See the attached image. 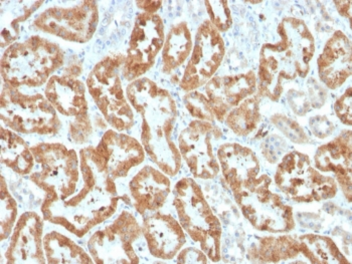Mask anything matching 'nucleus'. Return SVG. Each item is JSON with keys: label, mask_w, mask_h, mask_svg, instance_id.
Wrapping results in <instances>:
<instances>
[{"label": "nucleus", "mask_w": 352, "mask_h": 264, "mask_svg": "<svg viewBox=\"0 0 352 264\" xmlns=\"http://www.w3.org/2000/svg\"><path fill=\"white\" fill-rule=\"evenodd\" d=\"M126 96L142 117L141 141L145 152L164 174L175 176L182 157L171 140L177 116L175 99L147 77L132 82L126 88Z\"/></svg>", "instance_id": "nucleus-1"}, {"label": "nucleus", "mask_w": 352, "mask_h": 264, "mask_svg": "<svg viewBox=\"0 0 352 264\" xmlns=\"http://www.w3.org/2000/svg\"><path fill=\"white\" fill-rule=\"evenodd\" d=\"M80 168L81 190L67 200L43 205L41 213L47 221L60 225L82 238L117 211L121 197L114 179L100 172L84 149L80 153Z\"/></svg>", "instance_id": "nucleus-2"}, {"label": "nucleus", "mask_w": 352, "mask_h": 264, "mask_svg": "<svg viewBox=\"0 0 352 264\" xmlns=\"http://www.w3.org/2000/svg\"><path fill=\"white\" fill-rule=\"evenodd\" d=\"M278 34L279 42L262 47L257 75L258 95L273 101L281 97L285 84L308 75L315 51L314 38L301 19H284Z\"/></svg>", "instance_id": "nucleus-3"}, {"label": "nucleus", "mask_w": 352, "mask_h": 264, "mask_svg": "<svg viewBox=\"0 0 352 264\" xmlns=\"http://www.w3.org/2000/svg\"><path fill=\"white\" fill-rule=\"evenodd\" d=\"M64 64V53L56 43L34 36L10 45L2 56V80L12 88H34L47 83Z\"/></svg>", "instance_id": "nucleus-4"}, {"label": "nucleus", "mask_w": 352, "mask_h": 264, "mask_svg": "<svg viewBox=\"0 0 352 264\" xmlns=\"http://www.w3.org/2000/svg\"><path fill=\"white\" fill-rule=\"evenodd\" d=\"M178 221L212 263L221 261V225L204 198L199 184L190 178L178 181L175 190Z\"/></svg>", "instance_id": "nucleus-5"}, {"label": "nucleus", "mask_w": 352, "mask_h": 264, "mask_svg": "<svg viewBox=\"0 0 352 264\" xmlns=\"http://www.w3.org/2000/svg\"><path fill=\"white\" fill-rule=\"evenodd\" d=\"M41 172L30 180L45 192L43 205L67 200L77 192L81 168L77 153L60 143H41L30 148Z\"/></svg>", "instance_id": "nucleus-6"}, {"label": "nucleus", "mask_w": 352, "mask_h": 264, "mask_svg": "<svg viewBox=\"0 0 352 264\" xmlns=\"http://www.w3.org/2000/svg\"><path fill=\"white\" fill-rule=\"evenodd\" d=\"M126 56L113 53L96 64L87 79L89 93L109 125L117 132L128 131L135 123V116L120 79Z\"/></svg>", "instance_id": "nucleus-7"}, {"label": "nucleus", "mask_w": 352, "mask_h": 264, "mask_svg": "<svg viewBox=\"0 0 352 264\" xmlns=\"http://www.w3.org/2000/svg\"><path fill=\"white\" fill-rule=\"evenodd\" d=\"M274 180L282 193L298 203L327 200L338 191V182L317 170L307 155L297 151L287 154L282 159Z\"/></svg>", "instance_id": "nucleus-8"}, {"label": "nucleus", "mask_w": 352, "mask_h": 264, "mask_svg": "<svg viewBox=\"0 0 352 264\" xmlns=\"http://www.w3.org/2000/svg\"><path fill=\"white\" fill-rule=\"evenodd\" d=\"M1 121L17 133L53 135L60 122L54 106L41 94L28 95L8 84L2 86Z\"/></svg>", "instance_id": "nucleus-9"}, {"label": "nucleus", "mask_w": 352, "mask_h": 264, "mask_svg": "<svg viewBox=\"0 0 352 264\" xmlns=\"http://www.w3.org/2000/svg\"><path fill=\"white\" fill-rule=\"evenodd\" d=\"M272 180L261 175L247 190L234 196L243 215L258 231L286 233L295 228L292 207L271 191Z\"/></svg>", "instance_id": "nucleus-10"}, {"label": "nucleus", "mask_w": 352, "mask_h": 264, "mask_svg": "<svg viewBox=\"0 0 352 264\" xmlns=\"http://www.w3.org/2000/svg\"><path fill=\"white\" fill-rule=\"evenodd\" d=\"M142 228L129 212H123L114 222L98 230L88 241L95 263H139L133 243L142 235Z\"/></svg>", "instance_id": "nucleus-11"}, {"label": "nucleus", "mask_w": 352, "mask_h": 264, "mask_svg": "<svg viewBox=\"0 0 352 264\" xmlns=\"http://www.w3.org/2000/svg\"><path fill=\"white\" fill-rule=\"evenodd\" d=\"M164 43V27L160 15L149 12L139 14L121 71L123 77L129 82L140 79L154 66Z\"/></svg>", "instance_id": "nucleus-12"}, {"label": "nucleus", "mask_w": 352, "mask_h": 264, "mask_svg": "<svg viewBox=\"0 0 352 264\" xmlns=\"http://www.w3.org/2000/svg\"><path fill=\"white\" fill-rule=\"evenodd\" d=\"M219 138L221 131L208 121H193L180 133L178 150L195 178L208 180L219 174L221 166L214 145Z\"/></svg>", "instance_id": "nucleus-13"}, {"label": "nucleus", "mask_w": 352, "mask_h": 264, "mask_svg": "<svg viewBox=\"0 0 352 264\" xmlns=\"http://www.w3.org/2000/svg\"><path fill=\"white\" fill-rule=\"evenodd\" d=\"M225 55V42L219 30L210 21H204L197 30L180 88L190 93L208 84L221 67Z\"/></svg>", "instance_id": "nucleus-14"}, {"label": "nucleus", "mask_w": 352, "mask_h": 264, "mask_svg": "<svg viewBox=\"0 0 352 264\" xmlns=\"http://www.w3.org/2000/svg\"><path fill=\"white\" fill-rule=\"evenodd\" d=\"M96 168L113 179L126 177L145 159L142 144L120 132H106L95 148L84 149Z\"/></svg>", "instance_id": "nucleus-15"}, {"label": "nucleus", "mask_w": 352, "mask_h": 264, "mask_svg": "<svg viewBox=\"0 0 352 264\" xmlns=\"http://www.w3.org/2000/svg\"><path fill=\"white\" fill-rule=\"evenodd\" d=\"M97 23L95 2L88 1L69 8H51L34 21V25L43 32L69 42L82 43L92 38Z\"/></svg>", "instance_id": "nucleus-16"}, {"label": "nucleus", "mask_w": 352, "mask_h": 264, "mask_svg": "<svg viewBox=\"0 0 352 264\" xmlns=\"http://www.w3.org/2000/svg\"><path fill=\"white\" fill-rule=\"evenodd\" d=\"M257 92V75L253 71L236 75L214 77L206 86V99L214 119L225 122L226 117L243 101Z\"/></svg>", "instance_id": "nucleus-17"}, {"label": "nucleus", "mask_w": 352, "mask_h": 264, "mask_svg": "<svg viewBox=\"0 0 352 264\" xmlns=\"http://www.w3.org/2000/svg\"><path fill=\"white\" fill-rule=\"evenodd\" d=\"M142 233L150 253L162 261L173 259L186 242V231L173 215L160 212L146 214Z\"/></svg>", "instance_id": "nucleus-18"}, {"label": "nucleus", "mask_w": 352, "mask_h": 264, "mask_svg": "<svg viewBox=\"0 0 352 264\" xmlns=\"http://www.w3.org/2000/svg\"><path fill=\"white\" fill-rule=\"evenodd\" d=\"M43 223L36 212H25L15 223L10 246L6 252L8 263H45Z\"/></svg>", "instance_id": "nucleus-19"}, {"label": "nucleus", "mask_w": 352, "mask_h": 264, "mask_svg": "<svg viewBox=\"0 0 352 264\" xmlns=\"http://www.w3.org/2000/svg\"><path fill=\"white\" fill-rule=\"evenodd\" d=\"M217 159L223 178L234 197L244 192L257 180L260 164L251 149L238 143H227L217 149Z\"/></svg>", "instance_id": "nucleus-20"}, {"label": "nucleus", "mask_w": 352, "mask_h": 264, "mask_svg": "<svg viewBox=\"0 0 352 264\" xmlns=\"http://www.w3.org/2000/svg\"><path fill=\"white\" fill-rule=\"evenodd\" d=\"M134 207L141 215L162 208L171 193L170 180L162 171L145 166L129 184Z\"/></svg>", "instance_id": "nucleus-21"}, {"label": "nucleus", "mask_w": 352, "mask_h": 264, "mask_svg": "<svg viewBox=\"0 0 352 264\" xmlns=\"http://www.w3.org/2000/svg\"><path fill=\"white\" fill-rule=\"evenodd\" d=\"M351 40L338 30L326 43L317 60L319 77L331 90L340 88L351 75Z\"/></svg>", "instance_id": "nucleus-22"}, {"label": "nucleus", "mask_w": 352, "mask_h": 264, "mask_svg": "<svg viewBox=\"0 0 352 264\" xmlns=\"http://www.w3.org/2000/svg\"><path fill=\"white\" fill-rule=\"evenodd\" d=\"M351 131L319 147L314 157L315 168L322 173H333L349 202L351 201Z\"/></svg>", "instance_id": "nucleus-23"}, {"label": "nucleus", "mask_w": 352, "mask_h": 264, "mask_svg": "<svg viewBox=\"0 0 352 264\" xmlns=\"http://www.w3.org/2000/svg\"><path fill=\"white\" fill-rule=\"evenodd\" d=\"M45 97L63 116L74 118L75 121L86 120V88L77 77L68 73L53 75L47 82Z\"/></svg>", "instance_id": "nucleus-24"}, {"label": "nucleus", "mask_w": 352, "mask_h": 264, "mask_svg": "<svg viewBox=\"0 0 352 264\" xmlns=\"http://www.w3.org/2000/svg\"><path fill=\"white\" fill-rule=\"evenodd\" d=\"M298 239L292 237H266L251 245L248 257L254 263H277L295 259L300 254Z\"/></svg>", "instance_id": "nucleus-25"}, {"label": "nucleus", "mask_w": 352, "mask_h": 264, "mask_svg": "<svg viewBox=\"0 0 352 264\" xmlns=\"http://www.w3.org/2000/svg\"><path fill=\"white\" fill-rule=\"evenodd\" d=\"M192 38L186 23L171 28L167 34L162 51V73L170 75L184 64L192 51Z\"/></svg>", "instance_id": "nucleus-26"}, {"label": "nucleus", "mask_w": 352, "mask_h": 264, "mask_svg": "<svg viewBox=\"0 0 352 264\" xmlns=\"http://www.w3.org/2000/svg\"><path fill=\"white\" fill-rule=\"evenodd\" d=\"M43 242L47 263H95L81 246L58 231L47 233Z\"/></svg>", "instance_id": "nucleus-27"}, {"label": "nucleus", "mask_w": 352, "mask_h": 264, "mask_svg": "<svg viewBox=\"0 0 352 264\" xmlns=\"http://www.w3.org/2000/svg\"><path fill=\"white\" fill-rule=\"evenodd\" d=\"M1 162L17 174L27 175L32 172L34 157L25 141L12 130L1 125Z\"/></svg>", "instance_id": "nucleus-28"}, {"label": "nucleus", "mask_w": 352, "mask_h": 264, "mask_svg": "<svg viewBox=\"0 0 352 264\" xmlns=\"http://www.w3.org/2000/svg\"><path fill=\"white\" fill-rule=\"evenodd\" d=\"M300 252L314 264L349 263L331 238L306 235L298 237Z\"/></svg>", "instance_id": "nucleus-29"}, {"label": "nucleus", "mask_w": 352, "mask_h": 264, "mask_svg": "<svg viewBox=\"0 0 352 264\" xmlns=\"http://www.w3.org/2000/svg\"><path fill=\"white\" fill-rule=\"evenodd\" d=\"M260 119L257 97H248L227 115L225 122L234 134L245 136L255 131Z\"/></svg>", "instance_id": "nucleus-30"}, {"label": "nucleus", "mask_w": 352, "mask_h": 264, "mask_svg": "<svg viewBox=\"0 0 352 264\" xmlns=\"http://www.w3.org/2000/svg\"><path fill=\"white\" fill-rule=\"evenodd\" d=\"M17 205L14 197L8 190L4 177L1 178V232L0 237L3 241L14 230L16 221Z\"/></svg>", "instance_id": "nucleus-31"}, {"label": "nucleus", "mask_w": 352, "mask_h": 264, "mask_svg": "<svg viewBox=\"0 0 352 264\" xmlns=\"http://www.w3.org/2000/svg\"><path fill=\"white\" fill-rule=\"evenodd\" d=\"M184 104H186V109L190 112L191 116L201 121L214 122V115L210 111V106H208V101H206V96L204 94L195 92V91L188 93L184 97Z\"/></svg>", "instance_id": "nucleus-32"}, {"label": "nucleus", "mask_w": 352, "mask_h": 264, "mask_svg": "<svg viewBox=\"0 0 352 264\" xmlns=\"http://www.w3.org/2000/svg\"><path fill=\"white\" fill-rule=\"evenodd\" d=\"M210 21L214 27L221 32H226L232 25L230 12L226 1H206Z\"/></svg>", "instance_id": "nucleus-33"}, {"label": "nucleus", "mask_w": 352, "mask_h": 264, "mask_svg": "<svg viewBox=\"0 0 352 264\" xmlns=\"http://www.w3.org/2000/svg\"><path fill=\"white\" fill-rule=\"evenodd\" d=\"M351 86L345 91L344 94L338 97L336 104H334V111L336 116L343 124L351 125L352 114H351Z\"/></svg>", "instance_id": "nucleus-34"}, {"label": "nucleus", "mask_w": 352, "mask_h": 264, "mask_svg": "<svg viewBox=\"0 0 352 264\" xmlns=\"http://www.w3.org/2000/svg\"><path fill=\"white\" fill-rule=\"evenodd\" d=\"M208 257L203 250L188 248L180 251L176 263H208Z\"/></svg>", "instance_id": "nucleus-35"}, {"label": "nucleus", "mask_w": 352, "mask_h": 264, "mask_svg": "<svg viewBox=\"0 0 352 264\" xmlns=\"http://www.w3.org/2000/svg\"><path fill=\"white\" fill-rule=\"evenodd\" d=\"M339 14H342L343 16L351 19V1H338L336 2Z\"/></svg>", "instance_id": "nucleus-36"}]
</instances>
